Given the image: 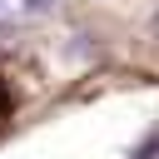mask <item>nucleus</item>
Masks as SVG:
<instances>
[{
	"instance_id": "nucleus-1",
	"label": "nucleus",
	"mask_w": 159,
	"mask_h": 159,
	"mask_svg": "<svg viewBox=\"0 0 159 159\" xmlns=\"http://www.w3.org/2000/svg\"><path fill=\"white\" fill-rule=\"evenodd\" d=\"M134 159H159V129H149V134H144V144L134 149Z\"/></svg>"
},
{
	"instance_id": "nucleus-2",
	"label": "nucleus",
	"mask_w": 159,
	"mask_h": 159,
	"mask_svg": "<svg viewBox=\"0 0 159 159\" xmlns=\"http://www.w3.org/2000/svg\"><path fill=\"white\" fill-rule=\"evenodd\" d=\"M50 5H55V0H25V10H30V15H40V10H50Z\"/></svg>"
}]
</instances>
